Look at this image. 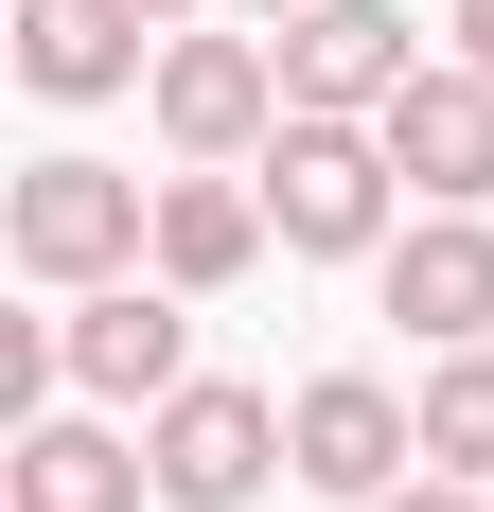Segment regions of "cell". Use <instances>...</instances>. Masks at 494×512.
<instances>
[{"label":"cell","mask_w":494,"mask_h":512,"mask_svg":"<svg viewBox=\"0 0 494 512\" xmlns=\"http://www.w3.org/2000/svg\"><path fill=\"white\" fill-rule=\"evenodd\" d=\"M0 248H18V283L89 301V283H142L159 265V195L124 177V159H36V177L0 195Z\"/></svg>","instance_id":"cell-1"},{"label":"cell","mask_w":494,"mask_h":512,"mask_svg":"<svg viewBox=\"0 0 494 512\" xmlns=\"http://www.w3.org/2000/svg\"><path fill=\"white\" fill-rule=\"evenodd\" d=\"M389 195H406L389 124H336V106H283V142H265V230H283L300 265H353V248H389Z\"/></svg>","instance_id":"cell-2"},{"label":"cell","mask_w":494,"mask_h":512,"mask_svg":"<svg viewBox=\"0 0 494 512\" xmlns=\"http://www.w3.org/2000/svg\"><path fill=\"white\" fill-rule=\"evenodd\" d=\"M142 460H159V495H177V512H247L265 477H300V460H283V407L230 389V371H195L177 407H142Z\"/></svg>","instance_id":"cell-3"},{"label":"cell","mask_w":494,"mask_h":512,"mask_svg":"<svg viewBox=\"0 0 494 512\" xmlns=\"http://www.w3.org/2000/svg\"><path fill=\"white\" fill-rule=\"evenodd\" d=\"M283 460L318 477V495H353V512H371L406 460H424V407H406L389 371H300V389H283Z\"/></svg>","instance_id":"cell-4"},{"label":"cell","mask_w":494,"mask_h":512,"mask_svg":"<svg viewBox=\"0 0 494 512\" xmlns=\"http://www.w3.org/2000/svg\"><path fill=\"white\" fill-rule=\"evenodd\" d=\"M159 142H177V159L283 142V53H265V36H177V53H159Z\"/></svg>","instance_id":"cell-5"},{"label":"cell","mask_w":494,"mask_h":512,"mask_svg":"<svg viewBox=\"0 0 494 512\" xmlns=\"http://www.w3.org/2000/svg\"><path fill=\"white\" fill-rule=\"evenodd\" d=\"M424 71V36H406L389 0H300L283 18V106H336V124H389V89Z\"/></svg>","instance_id":"cell-6"},{"label":"cell","mask_w":494,"mask_h":512,"mask_svg":"<svg viewBox=\"0 0 494 512\" xmlns=\"http://www.w3.org/2000/svg\"><path fill=\"white\" fill-rule=\"evenodd\" d=\"M71 389H106V407H177V389H195V318H177V283H89V301H71Z\"/></svg>","instance_id":"cell-7"},{"label":"cell","mask_w":494,"mask_h":512,"mask_svg":"<svg viewBox=\"0 0 494 512\" xmlns=\"http://www.w3.org/2000/svg\"><path fill=\"white\" fill-rule=\"evenodd\" d=\"M389 318L424 336V354H477V336H494V212H424V230H389Z\"/></svg>","instance_id":"cell-8"},{"label":"cell","mask_w":494,"mask_h":512,"mask_svg":"<svg viewBox=\"0 0 494 512\" xmlns=\"http://www.w3.org/2000/svg\"><path fill=\"white\" fill-rule=\"evenodd\" d=\"M389 159L424 177V212H477L494 195V71H406L389 89Z\"/></svg>","instance_id":"cell-9"},{"label":"cell","mask_w":494,"mask_h":512,"mask_svg":"<svg viewBox=\"0 0 494 512\" xmlns=\"http://www.w3.org/2000/svg\"><path fill=\"white\" fill-rule=\"evenodd\" d=\"M142 0H18V71H36L53 106H106V89H142Z\"/></svg>","instance_id":"cell-10"},{"label":"cell","mask_w":494,"mask_h":512,"mask_svg":"<svg viewBox=\"0 0 494 512\" xmlns=\"http://www.w3.org/2000/svg\"><path fill=\"white\" fill-rule=\"evenodd\" d=\"M0 460H18V512H142V495H159L142 442H106V424H71V407H36Z\"/></svg>","instance_id":"cell-11"},{"label":"cell","mask_w":494,"mask_h":512,"mask_svg":"<svg viewBox=\"0 0 494 512\" xmlns=\"http://www.w3.org/2000/svg\"><path fill=\"white\" fill-rule=\"evenodd\" d=\"M247 265H265V195H247V177H159V283H177V301H212V283H247Z\"/></svg>","instance_id":"cell-12"},{"label":"cell","mask_w":494,"mask_h":512,"mask_svg":"<svg viewBox=\"0 0 494 512\" xmlns=\"http://www.w3.org/2000/svg\"><path fill=\"white\" fill-rule=\"evenodd\" d=\"M424 460L494 477V354H424Z\"/></svg>","instance_id":"cell-13"},{"label":"cell","mask_w":494,"mask_h":512,"mask_svg":"<svg viewBox=\"0 0 494 512\" xmlns=\"http://www.w3.org/2000/svg\"><path fill=\"white\" fill-rule=\"evenodd\" d=\"M371 512H494V477H389Z\"/></svg>","instance_id":"cell-14"},{"label":"cell","mask_w":494,"mask_h":512,"mask_svg":"<svg viewBox=\"0 0 494 512\" xmlns=\"http://www.w3.org/2000/svg\"><path fill=\"white\" fill-rule=\"evenodd\" d=\"M459 71H494V0H459Z\"/></svg>","instance_id":"cell-15"},{"label":"cell","mask_w":494,"mask_h":512,"mask_svg":"<svg viewBox=\"0 0 494 512\" xmlns=\"http://www.w3.org/2000/svg\"><path fill=\"white\" fill-rule=\"evenodd\" d=\"M142 18H195V0H142Z\"/></svg>","instance_id":"cell-16"},{"label":"cell","mask_w":494,"mask_h":512,"mask_svg":"<svg viewBox=\"0 0 494 512\" xmlns=\"http://www.w3.org/2000/svg\"><path fill=\"white\" fill-rule=\"evenodd\" d=\"M265 18H300V0H265Z\"/></svg>","instance_id":"cell-17"}]
</instances>
